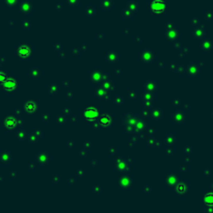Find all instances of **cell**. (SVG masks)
Here are the masks:
<instances>
[{
    "mask_svg": "<svg viewBox=\"0 0 213 213\" xmlns=\"http://www.w3.org/2000/svg\"><path fill=\"white\" fill-rule=\"evenodd\" d=\"M18 53L19 55H21L22 57H27L30 53V50L27 46H21L20 48L18 49Z\"/></svg>",
    "mask_w": 213,
    "mask_h": 213,
    "instance_id": "obj_4",
    "label": "cell"
},
{
    "mask_svg": "<svg viewBox=\"0 0 213 213\" xmlns=\"http://www.w3.org/2000/svg\"><path fill=\"white\" fill-rule=\"evenodd\" d=\"M5 78H6V76L4 75V73L0 72V84H2L3 82H4Z\"/></svg>",
    "mask_w": 213,
    "mask_h": 213,
    "instance_id": "obj_8",
    "label": "cell"
},
{
    "mask_svg": "<svg viewBox=\"0 0 213 213\" xmlns=\"http://www.w3.org/2000/svg\"><path fill=\"white\" fill-rule=\"evenodd\" d=\"M16 125V120L13 118H7L5 120V127L6 128H14Z\"/></svg>",
    "mask_w": 213,
    "mask_h": 213,
    "instance_id": "obj_6",
    "label": "cell"
},
{
    "mask_svg": "<svg viewBox=\"0 0 213 213\" xmlns=\"http://www.w3.org/2000/svg\"><path fill=\"white\" fill-rule=\"evenodd\" d=\"M84 115H85V119L88 120V121H95V120L97 119V117L99 115V111H98L96 108L90 107L85 110Z\"/></svg>",
    "mask_w": 213,
    "mask_h": 213,
    "instance_id": "obj_1",
    "label": "cell"
},
{
    "mask_svg": "<svg viewBox=\"0 0 213 213\" xmlns=\"http://www.w3.org/2000/svg\"><path fill=\"white\" fill-rule=\"evenodd\" d=\"M110 122H111V119H110L109 115H108V114H104V115L101 117V119H100V125L104 126V127H107L110 124Z\"/></svg>",
    "mask_w": 213,
    "mask_h": 213,
    "instance_id": "obj_5",
    "label": "cell"
},
{
    "mask_svg": "<svg viewBox=\"0 0 213 213\" xmlns=\"http://www.w3.org/2000/svg\"><path fill=\"white\" fill-rule=\"evenodd\" d=\"M2 84L5 90H13L17 87V82H16V80H14L13 78H5L4 82H3Z\"/></svg>",
    "mask_w": 213,
    "mask_h": 213,
    "instance_id": "obj_2",
    "label": "cell"
},
{
    "mask_svg": "<svg viewBox=\"0 0 213 213\" xmlns=\"http://www.w3.org/2000/svg\"><path fill=\"white\" fill-rule=\"evenodd\" d=\"M35 107H37V106H35V104L33 103V102H27L26 103V105H25V109L27 110V111L28 112H32V111H34L35 110Z\"/></svg>",
    "mask_w": 213,
    "mask_h": 213,
    "instance_id": "obj_7",
    "label": "cell"
},
{
    "mask_svg": "<svg viewBox=\"0 0 213 213\" xmlns=\"http://www.w3.org/2000/svg\"><path fill=\"white\" fill-rule=\"evenodd\" d=\"M164 9H165L164 3H163L162 1H160V0H156V1H154V2L152 3V9H153L154 11H156V13H161Z\"/></svg>",
    "mask_w": 213,
    "mask_h": 213,
    "instance_id": "obj_3",
    "label": "cell"
}]
</instances>
